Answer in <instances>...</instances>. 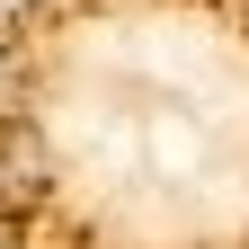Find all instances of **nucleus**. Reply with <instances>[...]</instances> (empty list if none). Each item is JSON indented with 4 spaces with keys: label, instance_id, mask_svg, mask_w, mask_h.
<instances>
[{
    "label": "nucleus",
    "instance_id": "1",
    "mask_svg": "<svg viewBox=\"0 0 249 249\" xmlns=\"http://www.w3.org/2000/svg\"><path fill=\"white\" fill-rule=\"evenodd\" d=\"M0 178H9V187H36V178H45L36 134H9V142H0Z\"/></svg>",
    "mask_w": 249,
    "mask_h": 249
}]
</instances>
